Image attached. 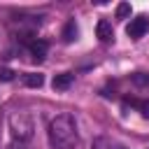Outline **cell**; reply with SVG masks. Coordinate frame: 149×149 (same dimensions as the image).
I'll return each mask as SVG.
<instances>
[{"label":"cell","instance_id":"13","mask_svg":"<svg viewBox=\"0 0 149 149\" xmlns=\"http://www.w3.org/2000/svg\"><path fill=\"white\" fill-rule=\"evenodd\" d=\"M14 70H9V68H0V81H12L14 79Z\"/></svg>","mask_w":149,"mask_h":149},{"label":"cell","instance_id":"12","mask_svg":"<svg viewBox=\"0 0 149 149\" xmlns=\"http://www.w3.org/2000/svg\"><path fill=\"white\" fill-rule=\"evenodd\" d=\"M130 12H133V9H130V5H128V2H121V5L116 7V19H128V16H130Z\"/></svg>","mask_w":149,"mask_h":149},{"label":"cell","instance_id":"5","mask_svg":"<svg viewBox=\"0 0 149 149\" xmlns=\"http://www.w3.org/2000/svg\"><path fill=\"white\" fill-rule=\"evenodd\" d=\"M47 42H42V40H33L30 44H28V51H30V56H33V61H44V56H47Z\"/></svg>","mask_w":149,"mask_h":149},{"label":"cell","instance_id":"3","mask_svg":"<svg viewBox=\"0 0 149 149\" xmlns=\"http://www.w3.org/2000/svg\"><path fill=\"white\" fill-rule=\"evenodd\" d=\"M147 28H149V21H147L144 16H137V19H133V21L126 26V33H128L130 40H140V37L147 33Z\"/></svg>","mask_w":149,"mask_h":149},{"label":"cell","instance_id":"2","mask_svg":"<svg viewBox=\"0 0 149 149\" xmlns=\"http://www.w3.org/2000/svg\"><path fill=\"white\" fill-rule=\"evenodd\" d=\"M7 126H9L14 142H23V144L33 137V130H35V121L28 112H12L7 119Z\"/></svg>","mask_w":149,"mask_h":149},{"label":"cell","instance_id":"1","mask_svg":"<svg viewBox=\"0 0 149 149\" xmlns=\"http://www.w3.org/2000/svg\"><path fill=\"white\" fill-rule=\"evenodd\" d=\"M49 142L54 149H74L79 142L77 123L72 114H58L49 123Z\"/></svg>","mask_w":149,"mask_h":149},{"label":"cell","instance_id":"11","mask_svg":"<svg viewBox=\"0 0 149 149\" xmlns=\"http://www.w3.org/2000/svg\"><path fill=\"white\" fill-rule=\"evenodd\" d=\"M77 23L74 21H68L65 23V28H63V42H74L77 40Z\"/></svg>","mask_w":149,"mask_h":149},{"label":"cell","instance_id":"7","mask_svg":"<svg viewBox=\"0 0 149 149\" xmlns=\"http://www.w3.org/2000/svg\"><path fill=\"white\" fill-rule=\"evenodd\" d=\"M126 102L133 105L144 119H149V98H144V100H140V98H126Z\"/></svg>","mask_w":149,"mask_h":149},{"label":"cell","instance_id":"6","mask_svg":"<svg viewBox=\"0 0 149 149\" xmlns=\"http://www.w3.org/2000/svg\"><path fill=\"white\" fill-rule=\"evenodd\" d=\"M95 35H98V40L100 42H109L112 37H114V30H112V23L109 21H98V26H95Z\"/></svg>","mask_w":149,"mask_h":149},{"label":"cell","instance_id":"4","mask_svg":"<svg viewBox=\"0 0 149 149\" xmlns=\"http://www.w3.org/2000/svg\"><path fill=\"white\" fill-rule=\"evenodd\" d=\"M72 81H74V74L72 72H61V74L54 77L51 86H54V91H65V88L72 86Z\"/></svg>","mask_w":149,"mask_h":149},{"label":"cell","instance_id":"8","mask_svg":"<svg viewBox=\"0 0 149 149\" xmlns=\"http://www.w3.org/2000/svg\"><path fill=\"white\" fill-rule=\"evenodd\" d=\"M130 84L149 93V72H135V74H130Z\"/></svg>","mask_w":149,"mask_h":149},{"label":"cell","instance_id":"9","mask_svg":"<svg viewBox=\"0 0 149 149\" xmlns=\"http://www.w3.org/2000/svg\"><path fill=\"white\" fill-rule=\"evenodd\" d=\"M91 149H126V147L116 144V142H114V140H109V137H95Z\"/></svg>","mask_w":149,"mask_h":149},{"label":"cell","instance_id":"10","mask_svg":"<svg viewBox=\"0 0 149 149\" xmlns=\"http://www.w3.org/2000/svg\"><path fill=\"white\" fill-rule=\"evenodd\" d=\"M23 84L30 86V88H40V86L44 84V77H42L40 72H28V74L23 77Z\"/></svg>","mask_w":149,"mask_h":149}]
</instances>
